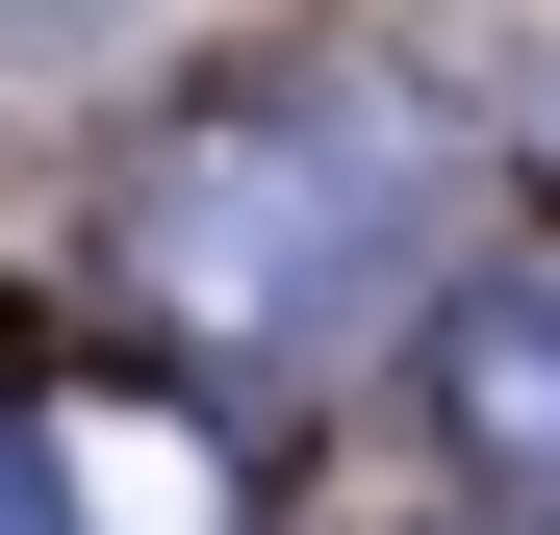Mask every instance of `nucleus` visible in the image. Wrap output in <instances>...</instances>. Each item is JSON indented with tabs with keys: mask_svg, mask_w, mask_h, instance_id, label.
Instances as JSON below:
<instances>
[{
	"mask_svg": "<svg viewBox=\"0 0 560 535\" xmlns=\"http://www.w3.org/2000/svg\"><path fill=\"white\" fill-rule=\"evenodd\" d=\"M433 230V128L383 103V77H280V103H230L205 153H153V306H205L255 357H306L383 306V255Z\"/></svg>",
	"mask_w": 560,
	"mask_h": 535,
	"instance_id": "nucleus-1",
	"label": "nucleus"
},
{
	"mask_svg": "<svg viewBox=\"0 0 560 535\" xmlns=\"http://www.w3.org/2000/svg\"><path fill=\"white\" fill-rule=\"evenodd\" d=\"M433 433H458L510 510H560V281H535V255L433 306Z\"/></svg>",
	"mask_w": 560,
	"mask_h": 535,
	"instance_id": "nucleus-2",
	"label": "nucleus"
},
{
	"mask_svg": "<svg viewBox=\"0 0 560 535\" xmlns=\"http://www.w3.org/2000/svg\"><path fill=\"white\" fill-rule=\"evenodd\" d=\"M77 535H230V460H178V408H26Z\"/></svg>",
	"mask_w": 560,
	"mask_h": 535,
	"instance_id": "nucleus-3",
	"label": "nucleus"
},
{
	"mask_svg": "<svg viewBox=\"0 0 560 535\" xmlns=\"http://www.w3.org/2000/svg\"><path fill=\"white\" fill-rule=\"evenodd\" d=\"M0 535H77V510H51V460H26V433H0Z\"/></svg>",
	"mask_w": 560,
	"mask_h": 535,
	"instance_id": "nucleus-4",
	"label": "nucleus"
}]
</instances>
